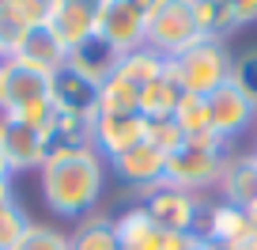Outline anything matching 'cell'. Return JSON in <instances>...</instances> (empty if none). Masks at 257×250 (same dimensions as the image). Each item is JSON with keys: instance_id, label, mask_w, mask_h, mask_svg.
<instances>
[{"instance_id": "f1b7e54d", "label": "cell", "mask_w": 257, "mask_h": 250, "mask_svg": "<svg viewBox=\"0 0 257 250\" xmlns=\"http://www.w3.org/2000/svg\"><path fill=\"white\" fill-rule=\"evenodd\" d=\"M4 8H8L12 16L27 27V31H34V27H46L49 23L53 0H4Z\"/></svg>"}, {"instance_id": "ac0fdd59", "label": "cell", "mask_w": 257, "mask_h": 250, "mask_svg": "<svg viewBox=\"0 0 257 250\" xmlns=\"http://www.w3.org/2000/svg\"><path fill=\"white\" fill-rule=\"evenodd\" d=\"M16 61H19V65H27V68H34V72L53 76L57 68L68 65V49L61 46V38H57L49 27H34V31H27L23 46H19V53H16Z\"/></svg>"}, {"instance_id": "f35d334b", "label": "cell", "mask_w": 257, "mask_h": 250, "mask_svg": "<svg viewBox=\"0 0 257 250\" xmlns=\"http://www.w3.org/2000/svg\"><path fill=\"white\" fill-rule=\"evenodd\" d=\"M253 152H257V144H253Z\"/></svg>"}, {"instance_id": "5bb4252c", "label": "cell", "mask_w": 257, "mask_h": 250, "mask_svg": "<svg viewBox=\"0 0 257 250\" xmlns=\"http://www.w3.org/2000/svg\"><path fill=\"white\" fill-rule=\"evenodd\" d=\"M201 235H204L208 242H216V246L242 250V246H246V239L253 235V227H249L246 212H242L238 205H231V201H212V205H204Z\"/></svg>"}, {"instance_id": "e0dca14e", "label": "cell", "mask_w": 257, "mask_h": 250, "mask_svg": "<svg viewBox=\"0 0 257 250\" xmlns=\"http://www.w3.org/2000/svg\"><path fill=\"white\" fill-rule=\"evenodd\" d=\"M257 197V155L253 152H231L219 175V201H231L246 209Z\"/></svg>"}, {"instance_id": "cb8c5ba5", "label": "cell", "mask_w": 257, "mask_h": 250, "mask_svg": "<svg viewBox=\"0 0 257 250\" xmlns=\"http://www.w3.org/2000/svg\"><path fill=\"white\" fill-rule=\"evenodd\" d=\"M197 8V27H201V38H212V42H227V34L238 31L227 0H193Z\"/></svg>"}, {"instance_id": "2e32d148", "label": "cell", "mask_w": 257, "mask_h": 250, "mask_svg": "<svg viewBox=\"0 0 257 250\" xmlns=\"http://www.w3.org/2000/svg\"><path fill=\"white\" fill-rule=\"evenodd\" d=\"M46 152H80V148H95V114H64L53 110L46 125Z\"/></svg>"}, {"instance_id": "74e56055", "label": "cell", "mask_w": 257, "mask_h": 250, "mask_svg": "<svg viewBox=\"0 0 257 250\" xmlns=\"http://www.w3.org/2000/svg\"><path fill=\"white\" fill-rule=\"evenodd\" d=\"M204 242H208V239H204ZM208 250H227V246H216V242H208Z\"/></svg>"}, {"instance_id": "6da1fadb", "label": "cell", "mask_w": 257, "mask_h": 250, "mask_svg": "<svg viewBox=\"0 0 257 250\" xmlns=\"http://www.w3.org/2000/svg\"><path fill=\"white\" fill-rule=\"evenodd\" d=\"M106 167L110 163L95 148L49 155L38 171V190L46 209L64 220H83L98 212V201L106 194Z\"/></svg>"}, {"instance_id": "277c9868", "label": "cell", "mask_w": 257, "mask_h": 250, "mask_svg": "<svg viewBox=\"0 0 257 250\" xmlns=\"http://www.w3.org/2000/svg\"><path fill=\"white\" fill-rule=\"evenodd\" d=\"M193 42H201L193 0H155L148 12V46L163 53L167 61H174Z\"/></svg>"}, {"instance_id": "3957f363", "label": "cell", "mask_w": 257, "mask_h": 250, "mask_svg": "<svg viewBox=\"0 0 257 250\" xmlns=\"http://www.w3.org/2000/svg\"><path fill=\"white\" fill-rule=\"evenodd\" d=\"M231 57L234 53L227 49V42L201 38L170 61V72L185 95H212L219 84L231 80Z\"/></svg>"}, {"instance_id": "d6a6232c", "label": "cell", "mask_w": 257, "mask_h": 250, "mask_svg": "<svg viewBox=\"0 0 257 250\" xmlns=\"http://www.w3.org/2000/svg\"><path fill=\"white\" fill-rule=\"evenodd\" d=\"M182 250H208V242H204V235H189Z\"/></svg>"}, {"instance_id": "ba28073f", "label": "cell", "mask_w": 257, "mask_h": 250, "mask_svg": "<svg viewBox=\"0 0 257 250\" xmlns=\"http://www.w3.org/2000/svg\"><path fill=\"white\" fill-rule=\"evenodd\" d=\"M98 12H102V0H53L46 27L72 53V49L87 46L91 38H98Z\"/></svg>"}, {"instance_id": "44dd1931", "label": "cell", "mask_w": 257, "mask_h": 250, "mask_svg": "<svg viewBox=\"0 0 257 250\" xmlns=\"http://www.w3.org/2000/svg\"><path fill=\"white\" fill-rule=\"evenodd\" d=\"M95 114H140V88L133 80H125L121 72H110L98 88Z\"/></svg>"}, {"instance_id": "e575fe53", "label": "cell", "mask_w": 257, "mask_h": 250, "mask_svg": "<svg viewBox=\"0 0 257 250\" xmlns=\"http://www.w3.org/2000/svg\"><path fill=\"white\" fill-rule=\"evenodd\" d=\"M242 212H246L249 227H253V231H257V197H253V201H249V205H246V209H242Z\"/></svg>"}, {"instance_id": "d4e9b609", "label": "cell", "mask_w": 257, "mask_h": 250, "mask_svg": "<svg viewBox=\"0 0 257 250\" xmlns=\"http://www.w3.org/2000/svg\"><path fill=\"white\" fill-rule=\"evenodd\" d=\"M185 137H208L212 133V114H208V99L204 95H182L174 106V118H170ZM216 137V133H212Z\"/></svg>"}, {"instance_id": "836d02e7", "label": "cell", "mask_w": 257, "mask_h": 250, "mask_svg": "<svg viewBox=\"0 0 257 250\" xmlns=\"http://www.w3.org/2000/svg\"><path fill=\"white\" fill-rule=\"evenodd\" d=\"M16 201V194H12V182H0V209H4V205H12Z\"/></svg>"}, {"instance_id": "9c48e42d", "label": "cell", "mask_w": 257, "mask_h": 250, "mask_svg": "<svg viewBox=\"0 0 257 250\" xmlns=\"http://www.w3.org/2000/svg\"><path fill=\"white\" fill-rule=\"evenodd\" d=\"M113 231H117L121 250H182L189 235H170L144 212V205H128L113 216Z\"/></svg>"}, {"instance_id": "d6986e66", "label": "cell", "mask_w": 257, "mask_h": 250, "mask_svg": "<svg viewBox=\"0 0 257 250\" xmlns=\"http://www.w3.org/2000/svg\"><path fill=\"white\" fill-rule=\"evenodd\" d=\"M182 95H185V91L178 88L174 72H170V61H167V72L155 76L152 84L140 88V118H148V121L174 118V106H178V99H182Z\"/></svg>"}, {"instance_id": "4dcf8cb0", "label": "cell", "mask_w": 257, "mask_h": 250, "mask_svg": "<svg viewBox=\"0 0 257 250\" xmlns=\"http://www.w3.org/2000/svg\"><path fill=\"white\" fill-rule=\"evenodd\" d=\"M148 140H152L159 152H167V155H170V152H174V148L185 140V133L178 129L170 118H167V121H148Z\"/></svg>"}, {"instance_id": "1f68e13d", "label": "cell", "mask_w": 257, "mask_h": 250, "mask_svg": "<svg viewBox=\"0 0 257 250\" xmlns=\"http://www.w3.org/2000/svg\"><path fill=\"white\" fill-rule=\"evenodd\" d=\"M227 8H231L238 31H242V27H253V23H257V0H227Z\"/></svg>"}, {"instance_id": "30bf717a", "label": "cell", "mask_w": 257, "mask_h": 250, "mask_svg": "<svg viewBox=\"0 0 257 250\" xmlns=\"http://www.w3.org/2000/svg\"><path fill=\"white\" fill-rule=\"evenodd\" d=\"M49 99V76L12 61H0V114H19Z\"/></svg>"}, {"instance_id": "7c38bea8", "label": "cell", "mask_w": 257, "mask_h": 250, "mask_svg": "<svg viewBox=\"0 0 257 250\" xmlns=\"http://www.w3.org/2000/svg\"><path fill=\"white\" fill-rule=\"evenodd\" d=\"M148 137V118L140 114H95V152L106 163L125 155Z\"/></svg>"}, {"instance_id": "8fae6325", "label": "cell", "mask_w": 257, "mask_h": 250, "mask_svg": "<svg viewBox=\"0 0 257 250\" xmlns=\"http://www.w3.org/2000/svg\"><path fill=\"white\" fill-rule=\"evenodd\" d=\"M0 152L8 159L12 175H23V171H42V163L49 159L46 152V137L23 121L0 114Z\"/></svg>"}, {"instance_id": "d590c367", "label": "cell", "mask_w": 257, "mask_h": 250, "mask_svg": "<svg viewBox=\"0 0 257 250\" xmlns=\"http://www.w3.org/2000/svg\"><path fill=\"white\" fill-rule=\"evenodd\" d=\"M0 182H12V167H8V159H4V152H0Z\"/></svg>"}, {"instance_id": "ffe728a7", "label": "cell", "mask_w": 257, "mask_h": 250, "mask_svg": "<svg viewBox=\"0 0 257 250\" xmlns=\"http://www.w3.org/2000/svg\"><path fill=\"white\" fill-rule=\"evenodd\" d=\"M68 246L72 250H121L117 231H113V216L91 212V216L76 220L72 235H68Z\"/></svg>"}, {"instance_id": "5b68a950", "label": "cell", "mask_w": 257, "mask_h": 250, "mask_svg": "<svg viewBox=\"0 0 257 250\" xmlns=\"http://www.w3.org/2000/svg\"><path fill=\"white\" fill-rule=\"evenodd\" d=\"M144 212L170 235H201V216H204V201L201 194H189V190H178L167 178L148 190H140V201Z\"/></svg>"}, {"instance_id": "603a6c76", "label": "cell", "mask_w": 257, "mask_h": 250, "mask_svg": "<svg viewBox=\"0 0 257 250\" xmlns=\"http://www.w3.org/2000/svg\"><path fill=\"white\" fill-rule=\"evenodd\" d=\"M113 72H121L125 80H133L137 88H144V84H152L155 76H163V72H167V57H163V53H155L152 46H140V49H133V53L117 57Z\"/></svg>"}, {"instance_id": "4fadbf2b", "label": "cell", "mask_w": 257, "mask_h": 250, "mask_svg": "<svg viewBox=\"0 0 257 250\" xmlns=\"http://www.w3.org/2000/svg\"><path fill=\"white\" fill-rule=\"evenodd\" d=\"M113 175L121 178L125 186H133V190H148V186L163 182L167 178V152H159V148L152 144V140H140L137 148H128L125 155H117V159H110Z\"/></svg>"}, {"instance_id": "8d00e7d4", "label": "cell", "mask_w": 257, "mask_h": 250, "mask_svg": "<svg viewBox=\"0 0 257 250\" xmlns=\"http://www.w3.org/2000/svg\"><path fill=\"white\" fill-rule=\"evenodd\" d=\"M242 250H257V231H253V235L246 239V246H242Z\"/></svg>"}, {"instance_id": "52a82bcc", "label": "cell", "mask_w": 257, "mask_h": 250, "mask_svg": "<svg viewBox=\"0 0 257 250\" xmlns=\"http://www.w3.org/2000/svg\"><path fill=\"white\" fill-rule=\"evenodd\" d=\"M208 99V114H212V133H216L219 140H227V144H234V140L242 137V133H249V125H257V106L249 103V95L242 88H234L231 80L219 84Z\"/></svg>"}, {"instance_id": "8992f818", "label": "cell", "mask_w": 257, "mask_h": 250, "mask_svg": "<svg viewBox=\"0 0 257 250\" xmlns=\"http://www.w3.org/2000/svg\"><path fill=\"white\" fill-rule=\"evenodd\" d=\"M98 42L113 57H125L133 49L148 46V8H140L137 0H102Z\"/></svg>"}, {"instance_id": "9a60e30c", "label": "cell", "mask_w": 257, "mask_h": 250, "mask_svg": "<svg viewBox=\"0 0 257 250\" xmlns=\"http://www.w3.org/2000/svg\"><path fill=\"white\" fill-rule=\"evenodd\" d=\"M49 103L53 110H64V114H95L98 110V88L80 76L76 68H57L49 76Z\"/></svg>"}, {"instance_id": "4316f807", "label": "cell", "mask_w": 257, "mask_h": 250, "mask_svg": "<svg viewBox=\"0 0 257 250\" xmlns=\"http://www.w3.org/2000/svg\"><path fill=\"white\" fill-rule=\"evenodd\" d=\"M231 84L242 88L249 95V103L257 106V46L253 49H242V53L231 57Z\"/></svg>"}, {"instance_id": "7a4b0ae2", "label": "cell", "mask_w": 257, "mask_h": 250, "mask_svg": "<svg viewBox=\"0 0 257 250\" xmlns=\"http://www.w3.org/2000/svg\"><path fill=\"white\" fill-rule=\"evenodd\" d=\"M234 148L219 137H185L174 152L167 155V182L189 194H204L212 186H219L223 163Z\"/></svg>"}, {"instance_id": "83f0119b", "label": "cell", "mask_w": 257, "mask_h": 250, "mask_svg": "<svg viewBox=\"0 0 257 250\" xmlns=\"http://www.w3.org/2000/svg\"><path fill=\"white\" fill-rule=\"evenodd\" d=\"M27 227H31V216H27L16 201L4 205V209H0V250H12L27 235Z\"/></svg>"}, {"instance_id": "484cf974", "label": "cell", "mask_w": 257, "mask_h": 250, "mask_svg": "<svg viewBox=\"0 0 257 250\" xmlns=\"http://www.w3.org/2000/svg\"><path fill=\"white\" fill-rule=\"evenodd\" d=\"M12 250H72V246H68V235H64L61 227H53V224H34V220H31L27 235H23Z\"/></svg>"}, {"instance_id": "f546056e", "label": "cell", "mask_w": 257, "mask_h": 250, "mask_svg": "<svg viewBox=\"0 0 257 250\" xmlns=\"http://www.w3.org/2000/svg\"><path fill=\"white\" fill-rule=\"evenodd\" d=\"M23 38H27V27L19 23V19L4 8V0H0V61H12V57L19 53V46H23Z\"/></svg>"}, {"instance_id": "7402d4cb", "label": "cell", "mask_w": 257, "mask_h": 250, "mask_svg": "<svg viewBox=\"0 0 257 250\" xmlns=\"http://www.w3.org/2000/svg\"><path fill=\"white\" fill-rule=\"evenodd\" d=\"M113 65H117V57H113L98 38H91L87 46H80V49L68 53V68H76L80 76H87L95 88H102V80L113 72Z\"/></svg>"}]
</instances>
